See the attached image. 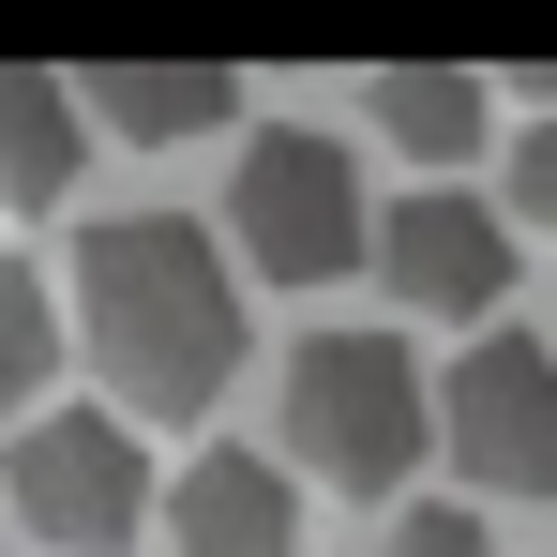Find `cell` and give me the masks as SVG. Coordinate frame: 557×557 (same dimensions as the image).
I'll return each mask as SVG.
<instances>
[{"instance_id": "6da1fadb", "label": "cell", "mask_w": 557, "mask_h": 557, "mask_svg": "<svg viewBox=\"0 0 557 557\" xmlns=\"http://www.w3.org/2000/svg\"><path fill=\"white\" fill-rule=\"evenodd\" d=\"M76 332L121 376V407L196 422L242 376V286H226V257L196 242L182 211H106L91 242H76Z\"/></svg>"}, {"instance_id": "7a4b0ae2", "label": "cell", "mask_w": 557, "mask_h": 557, "mask_svg": "<svg viewBox=\"0 0 557 557\" xmlns=\"http://www.w3.org/2000/svg\"><path fill=\"white\" fill-rule=\"evenodd\" d=\"M286 437L317 453V482L392 497L422 467V437H437V392H422V362L392 332H301L286 347Z\"/></svg>"}, {"instance_id": "3957f363", "label": "cell", "mask_w": 557, "mask_h": 557, "mask_svg": "<svg viewBox=\"0 0 557 557\" xmlns=\"http://www.w3.org/2000/svg\"><path fill=\"white\" fill-rule=\"evenodd\" d=\"M362 226H376V196H362V166H347L317 121L242 136V182H226V242H242V272L332 286V272H362Z\"/></svg>"}, {"instance_id": "277c9868", "label": "cell", "mask_w": 557, "mask_h": 557, "mask_svg": "<svg viewBox=\"0 0 557 557\" xmlns=\"http://www.w3.org/2000/svg\"><path fill=\"white\" fill-rule=\"evenodd\" d=\"M0 482H15L30 543H61V557H121L151 528V467H136V437H121L106 407H30Z\"/></svg>"}, {"instance_id": "5b68a950", "label": "cell", "mask_w": 557, "mask_h": 557, "mask_svg": "<svg viewBox=\"0 0 557 557\" xmlns=\"http://www.w3.org/2000/svg\"><path fill=\"white\" fill-rule=\"evenodd\" d=\"M437 437L482 497H543L557 482V347L543 332H482L453 362V407H437Z\"/></svg>"}, {"instance_id": "8992f818", "label": "cell", "mask_w": 557, "mask_h": 557, "mask_svg": "<svg viewBox=\"0 0 557 557\" xmlns=\"http://www.w3.org/2000/svg\"><path fill=\"white\" fill-rule=\"evenodd\" d=\"M362 257L392 272V301H407V317H497V301H512V272H528V242L497 226V196H453V182L392 196V211L362 226Z\"/></svg>"}, {"instance_id": "52a82bcc", "label": "cell", "mask_w": 557, "mask_h": 557, "mask_svg": "<svg viewBox=\"0 0 557 557\" xmlns=\"http://www.w3.org/2000/svg\"><path fill=\"white\" fill-rule=\"evenodd\" d=\"M166 543L182 557H286L301 543V482L272 453H196L182 497H166Z\"/></svg>"}, {"instance_id": "ba28073f", "label": "cell", "mask_w": 557, "mask_h": 557, "mask_svg": "<svg viewBox=\"0 0 557 557\" xmlns=\"http://www.w3.org/2000/svg\"><path fill=\"white\" fill-rule=\"evenodd\" d=\"M76 91V121H106V136H211L226 121V76L211 61H91V76H61Z\"/></svg>"}, {"instance_id": "9c48e42d", "label": "cell", "mask_w": 557, "mask_h": 557, "mask_svg": "<svg viewBox=\"0 0 557 557\" xmlns=\"http://www.w3.org/2000/svg\"><path fill=\"white\" fill-rule=\"evenodd\" d=\"M76 151H91L76 91H61V76H30V61H0V211L76 196Z\"/></svg>"}, {"instance_id": "30bf717a", "label": "cell", "mask_w": 557, "mask_h": 557, "mask_svg": "<svg viewBox=\"0 0 557 557\" xmlns=\"http://www.w3.org/2000/svg\"><path fill=\"white\" fill-rule=\"evenodd\" d=\"M376 121H392L422 166H467V151L497 136V91H482V76H437V61H392V76H376Z\"/></svg>"}, {"instance_id": "8fae6325", "label": "cell", "mask_w": 557, "mask_h": 557, "mask_svg": "<svg viewBox=\"0 0 557 557\" xmlns=\"http://www.w3.org/2000/svg\"><path fill=\"white\" fill-rule=\"evenodd\" d=\"M46 362H61V301H46V272H30V257H0V407H30V392H46Z\"/></svg>"}, {"instance_id": "7c38bea8", "label": "cell", "mask_w": 557, "mask_h": 557, "mask_svg": "<svg viewBox=\"0 0 557 557\" xmlns=\"http://www.w3.org/2000/svg\"><path fill=\"white\" fill-rule=\"evenodd\" d=\"M392 557H497V543H482V512L437 497V512H407V528H392Z\"/></svg>"}]
</instances>
